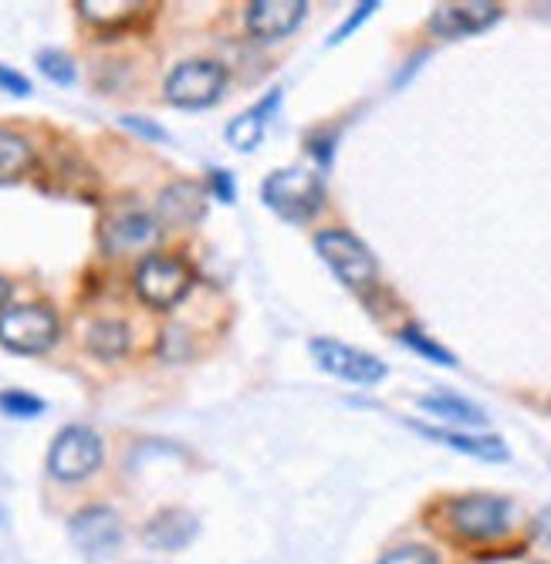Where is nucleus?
Masks as SVG:
<instances>
[{"label": "nucleus", "mask_w": 551, "mask_h": 564, "mask_svg": "<svg viewBox=\"0 0 551 564\" xmlns=\"http://www.w3.org/2000/svg\"><path fill=\"white\" fill-rule=\"evenodd\" d=\"M37 68H41L44 78H52L55 85H72L75 82V62L65 55V51H41Z\"/></svg>", "instance_id": "23"}, {"label": "nucleus", "mask_w": 551, "mask_h": 564, "mask_svg": "<svg viewBox=\"0 0 551 564\" xmlns=\"http://www.w3.org/2000/svg\"><path fill=\"white\" fill-rule=\"evenodd\" d=\"M417 433H423L426 440H436L450 449H461L467 456H477V459H490V464H505V459L511 456L505 440L500 436H467V433H454V430H436V426H420L413 423Z\"/></svg>", "instance_id": "16"}, {"label": "nucleus", "mask_w": 551, "mask_h": 564, "mask_svg": "<svg viewBox=\"0 0 551 564\" xmlns=\"http://www.w3.org/2000/svg\"><path fill=\"white\" fill-rule=\"evenodd\" d=\"M0 409H4L8 416L14 420H34L44 413V402L31 392H21V389H8V392H0Z\"/></svg>", "instance_id": "22"}, {"label": "nucleus", "mask_w": 551, "mask_h": 564, "mask_svg": "<svg viewBox=\"0 0 551 564\" xmlns=\"http://www.w3.org/2000/svg\"><path fill=\"white\" fill-rule=\"evenodd\" d=\"M500 14H505V8L487 4V0H474V4H440L430 14V31L457 41V37H471V34L494 28Z\"/></svg>", "instance_id": "10"}, {"label": "nucleus", "mask_w": 551, "mask_h": 564, "mask_svg": "<svg viewBox=\"0 0 551 564\" xmlns=\"http://www.w3.org/2000/svg\"><path fill=\"white\" fill-rule=\"evenodd\" d=\"M305 11H309L305 0H258L247 11V28L261 41H278L305 21Z\"/></svg>", "instance_id": "13"}, {"label": "nucleus", "mask_w": 551, "mask_h": 564, "mask_svg": "<svg viewBox=\"0 0 551 564\" xmlns=\"http://www.w3.org/2000/svg\"><path fill=\"white\" fill-rule=\"evenodd\" d=\"M227 85V68L220 62H183L170 72L166 78V98L180 109H207L224 95Z\"/></svg>", "instance_id": "7"}, {"label": "nucleus", "mask_w": 551, "mask_h": 564, "mask_svg": "<svg viewBox=\"0 0 551 564\" xmlns=\"http://www.w3.org/2000/svg\"><path fill=\"white\" fill-rule=\"evenodd\" d=\"M379 564H440L436 554L430 547H420V544H407V547H396L389 551Z\"/></svg>", "instance_id": "24"}, {"label": "nucleus", "mask_w": 551, "mask_h": 564, "mask_svg": "<svg viewBox=\"0 0 551 564\" xmlns=\"http://www.w3.org/2000/svg\"><path fill=\"white\" fill-rule=\"evenodd\" d=\"M8 297H11V281H8V278H0V312H4Z\"/></svg>", "instance_id": "30"}, {"label": "nucleus", "mask_w": 551, "mask_h": 564, "mask_svg": "<svg viewBox=\"0 0 551 564\" xmlns=\"http://www.w3.org/2000/svg\"><path fill=\"white\" fill-rule=\"evenodd\" d=\"M399 341L403 345H410L417 355H423V358H430V362H436V366H443V369H454L457 366V358L450 355L443 345H436L433 338H426L420 328H403V335H399Z\"/></svg>", "instance_id": "21"}, {"label": "nucleus", "mask_w": 551, "mask_h": 564, "mask_svg": "<svg viewBox=\"0 0 551 564\" xmlns=\"http://www.w3.org/2000/svg\"><path fill=\"white\" fill-rule=\"evenodd\" d=\"M309 351L318 362V369H325L335 379L356 382V386H376V382L386 379V366L379 362L376 355H369L363 348H353V345H342L335 338H315L309 345Z\"/></svg>", "instance_id": "8"}, {"label": "nucleus", "mask_w": 551, "mask_h": 564, "mask_svg": "<svg viewBox=\"0 0 551 564\" xmlns=\"http://www.w3.org/2000/svg\"><path fill=\"white\" fill-rule=\"evenodd\" d=\"M98 467H102V440H98L95 430L88 426H65L55 443L52 453H47V474L62 484H78L85 477H91Z\"/></svg>", "instance_id": "5"}, {"label": "nucleus", "mask_w": 551, "mask_h": 564, "mask_svg": "<svg viewBox=\"0 0 551 564\" xmlns=\"http://www.w3.org/2000/svg\"><path fill=\"white\" fill-rule=\"evenodd\" d=\"M34 166V149L24 135L0 129V183L21 180Z\"/></svg>", "instance_id": "17"}, {"label": "nucleus", "mask_w": 551, "mask_h": 564, "mask_svg": "<svg viewBox=\"0 0 551 564\" xmlns=\"http://www.w3.org/2000/svg\"><path fill=\"white\" fill-rule=\"evenodd\" d=\"M261 196L281 220L305 224L322 210L325 186H322V176L312 170H274L264 180Z\"/></svg>", "instance_id": "1"}, {"label": "nucleus", "mask_w": 551, "mask_h": 564, "mask_svg": "<svg viewBox=\"0 0 551 564\" xmlns=\"http://www.w3.org/2000/svg\"><path fill=\"white\" fill-rule=\"evenodd\" d=\"M72 541L88 557H106L122 541V521L112 507H85L72 518Z\"/></svg>", "instance_id": "9"}, {"label": "nucleus", "mask_w": 551, "mask_h": 564, "mask_svg": "<svg viewBox=\"0 0 551 564\" xmlns=\"http://www.w3.org/2000/svg\"><path fill=\"white\" fill-rule=\"evenodd\" d=\"M534 534H538L544 544H551V507H544L541 514H538V521H534Z\"/></svg>", "instance_id": "29"}, {"label": "nucleus", "mask_w": 551, "mask_h": 564, "mask_svg": "<svg viewBox=\"0 0 551 564\" xmlns=\"http://www.w3.org/2000/svg\"><path fill=\"white\" fill-rule=\"evenodd\" d=\"M122 126H129L132 132H139V135H145V139H156V142H166V132H163L160 126H153V122H142L139 116H126V119H122Z\"/></svg>", "instance_id": "28"}, {"label": "nucleus", "mask_w": 551, "mask_h": 564, "mask_svg": "<svg viewBox=\"0 0 551 564\" xmlns=\"http://www.w3.org/2000/svg\"><path fill=\"white\" fill-rule=\"evenodd\" d=\"M210 189H214V196H217L220 203H234V199H237V183L230 180L227 170H214V173H210Z\"/></svg>", "instance_id": "25"}, {"label": "nucleus", "mask_w": 551, "mask_h": 564, "mask_svg": "<svg viewBox=\"0 0 551 564\" xmlns=\"http://www.w3.org/2000/svg\"><path fill=\"white\" fill-rule=\"evenodd\" d=\"M511 503L505 497H457L446 503V521L454 528V534L467 541H494L500 534H508L511 528Z\"/></svg>", "instance_id": "4"}, {"label": "nucleus", "mask_w": 551, "mask_h": 564, "mask_svg": "<svg viewBox=\"0 0 551 564\" xmlns=\"http://www.w3.org/2000/svg\"><path fill=\"white\" fill-rule=\"evenodd\" d=\"M78 11L95 28H122L132 18H139L145 4H136V0H129V4L126 0H78Z\"/></svg>", "instance_id": "18"}, {"label": "nucleus", "mask_w": 551, "mask_h": 564, "mask_svg": "<svg viewBox=\"0 0 551 564\" xmlns=\"http://www.w3.org/2000/svg\"><path fill=\"white\" fill-rule=\"evenodd\" d=\"M58 341V318L44 304H18L0 312V345L18 355H41Z\"/></svg>", "instance_id": "3"}, {"label": "nucleus", "mask_w": 551, "mask_h": 564, "mask_svg": "<svg viewBox=\"0 0 551 564\" xmlns=\"http://www.w3.org/2000/svg\"><path fill=\"white\" fill-rule=\"evenodd\" d=\"M85 345L98 358H119L129 348V328L122 322H95L85 335Z\"/></svg>", "instance_id": "20"}, {"label": "nucleus", "mask_w": 551, "mask_h": 564, "mask_svg": "<svg viewBox=\"0 0 551 564\" xmlns=\"http://www.w3.org/2000/svg\"><path fill=\"white\" fill-rule=\"evenodd\" d=\"M193 288V271L180 258H163V253H149L136 271V294L156 307V312H170L176 307Z\"/></svg>", "instance_id": "6"}, {"label": "nucleus", "mask_w": 551, "mask_h": 564, "mask_svg": "<svg viewBox=\"0 0 551 564\" xmlns=\"http://www.w3.org/2000/svg\"><path fill=\"white\" fill-rule=\"evenodd\" d=\"M420 405L426 409V413L440 416V420H450V423H464V426H484L487 416H484V409H477L474 402L467 399H457V395H423Z\"/></svg>", "instance_id": "19"}, {"label": "nucleus", "mask_w": 551, "mask_h": 564, "mask_svg": "<svg viewBox=\"0 0 551 564\" xmlns=\"http://www.w3.org/2000/svg\"><path fill=\"white\" fill-rule=\"evenodd\" d=\"M278 106H281V88L268 91V95L258 101V106H250L247 112H240V116L227 126V142H230L237 152H255V149L261 145V139H264L268 122L274 119Z\"/></svg>", "instance_id": "14"}, {"label": "nucleus", "mask_w": 551, "mask_h": 564, "mask_svg": "<svg viewBox=\"0 0 551 564\" xmlns=\"http://www.w3.org/2000/svg\"><path fill=\"white\" fill-rule=\"evenodd\" d=\"M193 534H196V518L190 510L170 507V510H160V514L145 524L142 541L156 551H180L193 541Z\"/></svg>", "instance_id": "15"}, {"label": "nucleus", "mask_w": 551, "mask_h": 564, "mask_svg": "<svg viewBox=\"0 0 551 564\" xmlns=\"http://www.w3.org/2000/svg\"><path fill=\"white\" fill-rule=\"evenodd\" d=\"M315 247L322 261L335 271V278L353 288L356 294H366L379 284V264L369 253V247L348 230H322L315 237Z\"/></svg>", "instance_id": "2"}, {"label": "nucleus", "mask_w": 551, "mask_h": 564, "mask_svg": "<svg viewBox=\"0 0 551 564\" xmlns=\"http://www.w3.org/2000/svg\"><path fill=\"white\" fill-rule=\"evenodd\" d=\"M376 8H379V4H376V0H369V4H359V8H356V14H353V18H348V21H345V24H342V28H338V31L332 34V44L345 41L348 34H353V31H356V28H359V24H363V21H366V18H369V14L376 11Z\"/></svg>", "instance_id": "26"}, {"label": "nucleus", "mask_w": 551, "mask_h": 564, "mask_svg": "<svg viewBox=\"0 0 551 564\" xmlns=\"http://www.w3.org/2000/svg\"><path fill=\"white\" fill-rule=\"evenodd\" d=\"M0 88L11 91V95H31L28 78H24V75H18V72H11V68H4V65H0Z\"/></svg>", "instance_id": "27"}, {"label": "nucleus", "mask_w": 551, "mask_h": 564, "mask_svg": "<svg viewBox=\"0 0 551 564\" xmlns=\"http://www.w3.org/2000/svg\"><path fill=\"white\" fill-rule=\"evenodd\" d=\"M207 217V189L193 180L170 183L156 199V224L160 227H193Z\"/></svg>", "instance_id": "12"}, {"label": "nucleus", "mask_w": 551, "mask_h": 564, "mask_svg": "<svg viewBox=\"0 0 551 564\" xmlns=\"http://www.w3.org/2000/svg\"><path fill=\"white\" fill-rule=\"evenodd\" d=\"M160 224L153 214H145L142 207H122L102 224V247L109 253H136L145 250L156 240Z\"/></svg>", "instance_id": "11"}]
</instances>
